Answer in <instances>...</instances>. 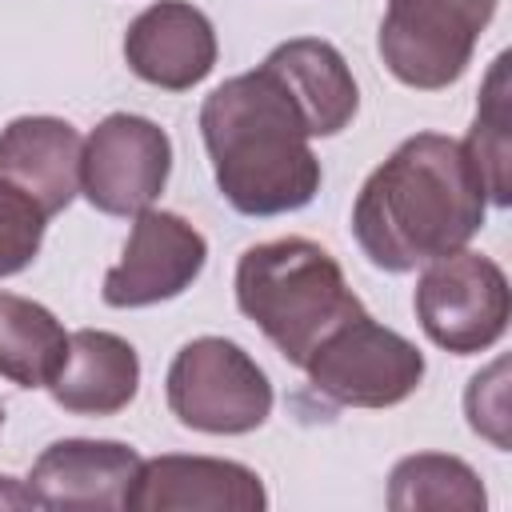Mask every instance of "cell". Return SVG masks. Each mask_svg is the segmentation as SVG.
I'll list each match as a JSON object with an SVG mask.
<instances>
[{"label":"cell","instance_id":"7c38bea8","mask_svg":"<svg viewBox=\"0 0 512 512\" xmlns=\"http://www.w3.org/2000/svg\"><path fill=\"white\" fill-rule=\"evenodd\" d=\"M220 44L212 20L188 0H156L124 32V64L152 88L188 92L216 68Z\"/></svg>","mask_w":512,"mask_h":512},{"label":"cell","instance_id":"ac0fdd59","mask_svg":"<svg viewBox=\"0 0 512 512\" xmlns=\"http://www.w3.org/2000/svg\"><path fill=\"white\" fill-rule=\"evenodd\" d=\"M512 108H508V52H500L488 68V80L480 88L476 100V120L464 136V152L476 164L488 204L508 208L512 204V180H508V164H512Z\"/></svg>","mask_w":512,"mask_h":512},{"label":"cell","instance_id":"7402d4cb","mask_svg":"<svg viewBox=\"0 0 512 512\" xmlns=\"http://www.w3.org/2000/svg\"><path fill=\"white\" fill-rule=\"evenodd\" d=\"M0 428H4V404H0Z\"/></svg>","mask_w":512,"mask_h":512},{"label":"cell","instance_id":"ffe728a7","mask_svg":"<svg viewBox=\"0 0 512 512\" xmlns=\"http://www.w3.org/2000/svg\"><path fill=\"white\" fill-rule=\"evenodd\" d=\"M508 360H492L484 372H476L468 380L464 392V412L476 436L492 440L500 452L508 448V384H504Z\"/></svg>","mask_w":512,"mask_h":512},{"label":"cell","instance_id":"277c9868","mask_svg":"<svg viewBox=\"0 0 512 512\" xmlns=\"http://www.w3.org/2000/svg\"><path fill=\"white\" fill-rule=\"evenodd\" d=\"M168 412L204 436H248L272 416L268 372L224 336H196L180 344L164 376Z\"/></svg>","mask_w":512,"mask_h":512},{"label":"cell","instance_id":"5bb4252c","mask_svg":"<svg viewBox=\"0 0 512 512\" xmlns=\"http://www.w3.org/2000/svg\"><path fill=\"white\" fill-rule=\"evenodd\" d=\"M140 392L136 348L104 328L68 332V352L48 384V396L72 416H116Z\"/></svg>","mask_w":512,"mask_h":512},{"label":"cell","instance_id":"6da1fadb","mask_svg":"<svg viewBox=\"0 0 512 512\" xmlns=\"http://www.w3.org/2000/svg\"><path fill=\"white\" fill-rule=\"evenodd\" d=\"M488 212V192L464 140L416 132L368 172L352 200V240L372 268L412 272L468 248Z\"/></svg>","mask_w":512,"mask_h":512},{"label":"cell","instance_id":"ba28073f","mask_svg":"<svg viewBox=\"0 0 512 512\" xmlns=\"http://www.w3.org/2000/svg\"><path fill=\"white\" fill-rule=\"evenodd\" d=\"M168 172V132L136 112H108L80 148V196L104 216H136L152 208Z\"/></svg>","mask_w":512,"mask_h":512},{"label":"cell","instance_id":"4fadbf2b","mask_svg":"<svg viewBox=\"0 0 512 512\" xmlns=\"http://www.w3.org/2000/svg\"><path fill=\"white\" fill-rule=\"evenodd\" d=\"M80 132L60 116H16L0 132V180L60 216L80 192Z\"/></svg>","mask_w":512,"mask_h":512},{"label":"cell","instance_id":"7a4b0ae2","mask_svg":"<svg viewBox=\"0 0 512 512\" xmlns=\"http://www.w3.org/2000/svg\"><path fill=\"white\" fill-rule=\"evenodd\" d=\"M200 140L220 196L240 216L300 212L324 184L308 120L264 64L228 76L204 96Z\"/></svg>","mask_w":512,"mask_h":512},{"label":"cell","instance_id":"8fae6325","mask_svg":"<svg viewBox=\"0 0 512 512\" xmlns=\"http://www.w3.org/2000/svg\"><path fill=\"white\" fill-rule=\"evenodd\" d=\"M128 508L132 512H264L268 492L264 480L240 460L164 452L140 464Z\"/></svg>","mask_w":512,"mask_h":512},{"label":"cell","instance_id":"8992f818","mask_svg":"<svg viewBox=\"0 0 512 512\" xmlns=\"http://www.w3.org/2000/svg\"><path fill=\"white\" fill-rule=\"evenodd\" d=\"M500 0H388L376 52L392 80L416 92L456 84Z\"/></svg>","mask_w":512,"mask_h":512},{"label":"cell","instance_id":"2e32d148","mask_svg":"<svg viewBox=\"0 0 512 512\" xmlns=\"http://www.w3.org/2000/svg\"><path fill=\"white\" fill-rule=\"evenodd\" d=\"M68 352V332L40 300L0 288V376L20 388H48Z\"/></svg>","mask_w":512,"mask_h":512},{"label":"cell","instance_id":"e0dca14e","mask_svg":"<svg viewBox=\"0 0 512 512\" xmlns=\"http://www.w3.org/2000/svg\"><path fill=\"white\" fill-rule=\"evenodd\" d=\"M388 508L416 512V508H456V512H484L488 492L476 468L448 452H412L392 464L388 472Z\"/></svg>","mask_w":512,"mask_h":512},{"label":"cell","instance_id":"44dd1931","mask_svg":"<svg viewBox=\"0 0 512 512\" xmlns=\"http://www.w3.org/2000/svg\"><path fill=\"white\" fill-rule=\"evenodd\" d=\"M0 508H40V504L28 492V484H20L12 476H0Z\"/></svg>","mask_w":512,"mask_h":512},{"label":"cell","instance_id":"d6986e66","mask_svg":"<svg viewBox=\"0 0 512 512\" xmlns=\"http://www.w3.org/2000/svg\"><path fill=\"white\" fill-rule=\"evenodd\" d=\"M44 228H48L44 208L8 180H0V280L24 272L40 256Z\"/></svg>","mask_w":512,"mask_h":512},{"label":"cell","instance_id":"52a82bcc","mask_svg":"<svg viewBox=\"0 0 512 512\" xmlns=\"http://www.w3.org/2000/svg\"><path fill=\"white\" fill-rule=\"evenodd\" d=\"M412 308L436 348L476 356L504 340L512 320V288L492 256L456 248L424 264Z\"/></svg>","mask_w":512,"mask_h":512},{"label":"cell","instance_id":"30bf717a","mask_svg":"<svg viewBox=\"0 0 512 512\" xmlns=\"http://www.w3.org/2000/svg\"><path fill=\"white\" fill-rule=\"evenodd\" d=\"M144 456L124 440H88L68 436L48 444L32 472L28 492L40 508H112L128 512Z\"/></svg>","mask_w":512,"mask_h":512},{"label":"cell","instance_id":"3957f363","mask_svg":"<svg viewBox=\"0 0 512 512\" xmlns=\"http://www.w3.org/2000/svg\"><path fill=\"white\" fill-rule=\"evenodd\" d=\"M236 308L296 368L348 316L364 312L340 260L308 236H276L240 252L232 276Z\"/></svg>","mask_w":512,"mask_h":512},{"label":"cell","instance_id":"9a60e30c","mask_svg":"<svg viewBox=\"0 0 512 512\" xmlns=\"http://www.w3.org/2000/svg\"><path fill=\"white\" fill-rule=\"evenodd\" d=\"M296 100L312 136H340L360 112V88L336 44L320 36H296L276 44L260 60Z\"/></svg>","mask_w":512,"mask_h":512},{"label":"cell","instance_id":"9c48e42d","mask_svg":"<svg viewBox=\"0 0 512 512\" xmlns=\"http://www.w3.org/2000/svg\"><path fill=\"white\" fill-rule=\"evenodd\" d=\"M208 264L204 232L168 208H144L132 216L120 260L104 272L108 308H148L184 296Z\"/></svg>","mask_w":512,"mask_h":512},{"label":"cell","instance_id":"5b68a950","mask_svg":"<svg viewBox=\"0 0 512 512\" xmlns=\"http://www.w3.org/2000/svg\"><path fill=\"white\" fill-rule=\"evenodd\" d=\"M424 368V352L368 308L328 332L304 364L312 392L336 408H396L420 388Z\"/></svg>","mask_w":512,"mask_h":512}]
</instances>
